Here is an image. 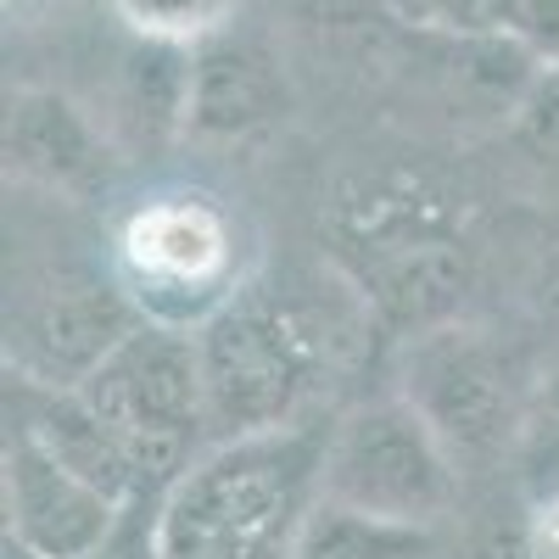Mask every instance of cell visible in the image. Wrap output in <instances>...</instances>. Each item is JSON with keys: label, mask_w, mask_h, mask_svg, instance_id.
<instances>
[{"label": "cell", "mask_w": 559, "mask_h": 559, "mask_svg": "<svg viewBox=\"0 0 559 559\" xmlns=\"http://www.w3.org/2000/svg\"><path fill=\"white\" fill-rule=\"evenodd\" d=\"M140 324L123 280H96L62 269L28 292L7 324V364L12 376L39 386H79L129 331Z\"/></svg>", "instance_id": "cell-8"}, {"label": "cell", "mask_w": 559, "mask_h": 559, "mask_svg": "<svg viewBox=\"0 0 559 559\" xmlns=\"http://www.w3.org/2000/svg\"><path fill=\"white\" fill-rule=\"evenodd\" d=\"M280 102L274 68L236 39H207L197 51V84H191V123L207 134H241L263 123Z\"/></svg>", "instance_id": "cell-11"}, {"label": "cell", "mask_w": 559, "mask_h": 559, "mask_svg": "<svg viewBox=\"0 0 559 559\" xmlns=\"http://www.w3.org/2000/svg\"><path fill=\"white\" fill-rule=\"evenodd\" d=\"M515 34H521V45H526L537 62L559 68V0H526Z\"/></svg>", "instance_id": "cell-18"}, {"label": "cell", "mask_w": 559, "mask_h": 559, "mask_svg": "<svg viewBox=\"0 0 559 559\" xmlns=\"http://www.w3.org/2000/svg\"><path fill=\"white\" fill-rule=\"evenodd\" d=\"M96 559H157V498L129 503L118 537H112Z\"/></svg>", "instance_id": "cell-16"}, {"label": "cell", "mask_w": 559, "mask_h": 559, "mask_svg": "<svg viewBox=\"0 0 559 559\" xmlns=\"http://www.w3.org/2000/svg\"><path fill=\"white\" fill-rule=\"evenodd\" d=\"M7 157L23 179L45 185L57 197H96L107 185V146L84 112L51 90H28L7 123Z\"/></svg>", "instance_id": "cell-10"}, {"label": "cell", "mask_w": 559, "mask_h": 559, "mask_svg": "<svg viewBox=\"0 0 559 559\" xmlns=\"http://www.w3.org/2000/svg\"><path fill=\"white\" fill-rule=\"evenodd\" d=\"M84 403L129 453L146 498H163L213 448L197 336L140 319L134 331L79 381Z\"/></svg>", "instance_id": "cell-2"}, {"label": "cell", "mask_w": 559, "mask_h": 559, "mask_svg": "<svg viewBox=\"0 0 559 559\" xmlns=\"http://www.w3.org/2000/svg\"><path fill=\"white\" fill-rule=\"evenodd\" d=\"M515 543H521V559H559V492L526 503Z\"/></svg>", "instance_id": "cell-17"}, {"label": "cell", "mask_w": 559, "mask_h": 559, "mask_svg": "<svg viewBox=\"0 0 559 559\" xmlns=\"http://www.w3.org/2000/svg\"><path fill=\"white\" fill-rule=\"evenodd\" d=\"M0 559H39V554H34V548H23V543H12V537H7V543H0Z\"/></svg>", "instance_id": "cell-19"}, {"label": "cell", "mask_w": 559, "mask_h": 559, "mask_svg": "<svg viewBox=\"0 0 559 559\" xmlns=\"http://www.w3.org/2000/svg\"><path fill=\"white\" fill-rule=\"evenodd\" d=\"M118 280L140 319L202 331L241 297L236 229L202 197H168L140 207L118 236Z\"/></svg>", "instance_id": "cell-6"}, {"label": "cell", "mask_w": 559, "mask_h": 559, "mask_svg": "<svg viewBox=\"0 0 559 559\" xmlns=\"http://www.w3.org/2000/svg\"><path fill=\"white\" fill-rule=\"evenodd\" d=\"M324 419L213 442L157 498V559H292L324 503Z\"/></svg>", "instance_id": "cell-1"}, {"label": "cell", "mask_w": 559, "mask_h": 559, "mask_svg": "<svg viewBox=\"0 0 559 559\" xmlns=\"http://www.w3.org/2000/svg\"><path fill=\"white\" fill-rule=\"evenodd\" d=\"M292 559H437V526L381 521L324 498Z\"/></svg>", "instance_id": "cell-12"}, {"label": "cell", "mask_w": 559, "mask_h": 559, "mask_svg": "<svg viewBox=\"0 0 559 559\" xmlns=\"http://www.w3.org/2000/svg\"><path fill=\"white\" fill-rule=\"evenodd\" d=\"M397 7L414 23H431L464 39H481V34H515L526 0H397Z\"/></svg>", "instance_id": "cell-15"}, {"label": "cell", "mask_w": 559, "mask_h": 559, "mask_svg": "<svg viewBox=\"0 0 559 559\" xmlns=\"http://www.w3.org/2000/svg\"><path fill=\"white\" fill-rule=\"evenodd\" d=\"M509 471H515V487L526 503L559 492V358L532 381L515 448H509Z\"/></svg>", "instance_id": "cell-13"}, {"label": "cell", "mask_w": 559, "mask_h": 559, "mask_svg": "<svg viewBox=\"0 0 559 559\" xmlns=\"http://www.w3.org/2000/svg\"><path fill=\"white\" fill-rule=\"evenodd\" d=\"M0 471H7V537L39 559H96L129 515V503L79 481L62 459L12 426Z\"/></svg>", "instance_id": "cell-9"}, {"label": "cell", "mask_w": 559, "mask_h": 559, "mask_svg": "<svg viewBox=\"0 0 559 559\" xmlns=\"http://www.w3.org/2000/svg\"><path fill=\"white\" fill-rule=\"evenodd\" d=\"M331 229L336 258L358 280V292L392 324H414V336L431 331L464 292L471 247L453 213L414 185H376L358 202H342Z\"/></svg>", "instance_id": "cell-4"}, {"label": "cell", "mask_w": 559, "mask_h": 559, "mask_svg": "<svg viewBox=\"0 0 559 559\" xmlns=\"http://www.w3.org/2000/svg\"><path fill=\"white\" fill-rule=\"evenodd\" d=\"M437 426L448 453H509L521 431L532 381L515 376V358L492 347L471 324H431L403 353V392Z\"/></svg>", "instance_id": "cell-7"}, {"label": "cell", "mask_w": 559, "mask_h": 559, "mask_svg": "<svg viewBox=\"0 0 559 559\" xmlns=\"http://www.w3.org/2000/svg\"><path fill=\"white\" fill-rule=\"evenodd\" d=\"M118 12L146 34V39H163V45H191V39H207L229 0H118Z\"/></svg>", "instance_id": "cell-14"}, {"label": "cell", "mask_w": 559, "mask_h": 559, "mask_svg": "<svg viewBox=\"0 0 559 559\" xmlns=\"http://www.w3.org/2000/svg\"><path fill=\"white\" fill-rule=\"evenodd\" d=\"M453 453L408 397H376L336 419L324 498L403 526H437L453 509Z\"/></svg>", "instance_id": "cell-5"}, {"label": "cell", "mask_w": 559, "mask_h": 559, "mask_svg": "<svg viewBox=\"0 0 559 559\" xmlns=\"http://www.w3.org/2000/svg\"><path fill=\"white\" fill-rule=\"evenodd\" d=\"M191 336H197L213 442L263 437L308 419L324 347L319 331L302 319V308L269 292H241Z\"/></svg>", "instance_id": "cell-3"}]
</instances>
